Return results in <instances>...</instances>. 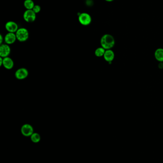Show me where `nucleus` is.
Instances as JSON below:
<instances>
[{
	"label": "nucleus",
	"mask_w": 163,
	"mask_h": 163,
	"mask_svg": "<svg viewBox=\"0 0 163 163\" xmlns=\"http://www.w3.org/2000/svg\"><path fill=\"white\" fill-rule=\"evenodd\" d=\"M32 10L36 14V13H39L41 11V6L38 5V4H36V5H35L34 6V8H33Z\"/></svg>",
	"instance_id": "obj_16"
},
{
	"label": "nucleus",
	"mask_w": 163,
	"mask_h": 163,
	"mask_svg": "<svg viewBox=\"0 0 163 163\" xmlns=\"http://www.w3.org/2000/svg\"><path fill=\"white\" fill-rule=\"evenodd\" d=\"M3 66L6 69L10 70L12 69L14 66L13 60L9 57L3 58Z\"/></svg>",
	"instance_id": "obj_10"
},
{
	"label": "nucleus",
	"mask_w": 163,
	"mask_h": 163,
	"mask_svg": "<svg viewBox=\"0 0 163 163\" xmlns=\"http://www.w3.org/2000/svg\"><path fill=\"white\" fill-rule=\"evenodd\" d=\"M3 58L0 57V66H3Z\"/></svg>",
	"instance_id": "obj_18"
},
{
	"label": "nucleus",
	"mask_w": 163,
	"mask_h": 163,
	"mask_svg": "<svg viewBox=\"0 0 163 163\" xmlns=\"http://www.w3.org/2000/svg\"><path fill=\"white\" fill-rule=\"evenodd\" d=\"M24 5L27 10H32L35 4L33 0H25Z\"/></svg>",
	"instance_id": "obj_13"
},
{
	"label": "nucleus",
	"mask_w": 163,
	"mask_h": 163,
	"mask_svg": "<svg viewBox=\"0 0 163 163\" xmlns=\"http://www.w3.org/2000/svg\"><path fill=\"white\" fill-rule=\"evenodd\" d=\"M16 40L17 38L16 33L13 32H8L4 37V41L5 42V43L8 45H12L15 43Z\"/></svg>",
	"instance_id": "obj_9"
},
{
	"label": "nucleus",
	"mask_w": 163,
	"mask_h": 163,
	"mask_svg": "<svg viewBox=\"0 0 163 163\" xmlns=\"http://www.w3.org/2000/svg\"><path fill=\"white\" fill-rule=\"evenodd\" d=\"M36 13L33 10H27L23 15V18L27 23H32L36 19Z\"/></svg>",
	"instance_id": "obj_4"
},
{
	"label": "nucleus",
	"mask_w": 163,
	"mask_h": 163,
	"mask_svg": "<svg viewBox=\"0 0 163 163\" xmlns=\"http://www.w3.org/2000/svg\"><path fill=\"white\" fill-rule=\"evenodd\" d=\"M155 57L156 60L160 62H163V49L158 48L155 52Z\"/></svg>",
	"instance_id": "obj_12"
},
{
	"label": "nucleus",
	"mask_w": 163,
	"mask_h": 163,
	"mask_svg": "<svg viewBox=\"0 0 163 163\" xmlns=\"http://www.w3.org/2000/svg\"><path fill=\"white\" fill-rule=\"evenodd\" d=\"M21 133L24 137H31L34 133V128L31 125L28 124H25L23 125L21 127Z\"/></svg>",
	"instance_id": "obj_5"
},
{
	"label": "nucleus",
	"mask_w": 163,
	"mask_h": 163,
	"mask_svg": "<svg viewBox=\"0 0 163 163\" xmlns=\"http://www.w3.org/2000/svg\"><path fill=\"white\" fill-rule=\"evenodd\" d=\"M17 40L20 42H24L27 40L29 38V32L27 29L25 28H19L16 32Z\"/></svg>",
	"instance_id": "obj_2"
},
{
	"label": "nucleus",
	"mask_w": 163,
	"mask_h": 163,
	"mask_svg": "<svg viewBox=\"0 0 163 163\" xmlns=\"http://www.w3.org/2000/svg\"><path fill=\"white\" fill-rule=\"evenodd\" d=\"M29 72L25 68H20L18 69L15 73V76L18 80H24L27 77Z\"/></svg>",
	"instance_id": "obj_6"
},
{
	"label": "nucleus",
	"mask_w": 163,
	"mask_h": 163,
	"mask_svg": "<svg viewBox=\"0 0 163 163\" xmlns=\"http://www.w3.org/2000/svg\"><path fill=\"white\" fill-rule=\"evenodd\" d=\"M11 53V48L9 45L6 43H3L0 46V57L5 58L8 57Z\"/></svg>",
	"instance_id": "obj_7"
},
{
	"label": "nucleus",
	"mask_w": 163,
	"mask_h": 163,
	"mask_svg": "<svg viewBox=\"0 0 163 163\" xmlns=\"http://www.w3.org/2000/svg\"><path fill=\"white\" fill-rule=\"evenodd\" d=\"M79 22L83 26H88L92 22V18L90 15L87 12L80 13L78 17Z\"/></svg>",
	"instance_id": "obj_3"
},
{
	"label": "nucleus",
	"mask_w": 163,
	"mask_h": 163,
	"mask_svg": "<svg viewBox=\"0 0 163 163\" xmlns=\"http://www.w3.org/2000/svg\"><path fill=\"white\" fill-rule=\"evenodd\" d=\"M105 51L106 50L104 49L103 47H99V48L96 49V50L95 51V55L98 57H103Z\"/></svg>",
	"instance_id": "obj_14"
},
{
	"label": "nucleus",
	"mask_w": 163,
	"mask_h": 163,
	"mask_svg": "<svg viewBox=\"0 0 163 163\" xmlns=\"http://www.w3.org/2000/svg\"><path fill=\"white\" fill-rule=\"evenodd\" d=\"M115 41L114 37L110 34L103 35L101 39V45L102 47L106 50L111 49L114 47Z\"/></svg>",
	"instance_id": "obj_1"
},
{
	"label": "nucleus",
	"mask_w": 163,
	"mask_h": 163,
	"mask_svg": "<svg viewBox=\"0 0 163 163\" xmlns=\"http://www.w3.org/2000/svg\"><path fill=\"white\" fill-rule=\"evenodd\" d=\"M4 38H3V35H0V45L3 44V41H4Z\"/></svg>",
	"instance_id": "obj_17"
},
{
	"label": "nucleus",
	"mask_w": 163,
	"mask_h": 163,
	"mask_svg": "<svg viewBox=\"0 0 163 163\" xmlns=\"http://www.w3.org/2000/svg\"><path fill=\"white\" fill-rule=\"evenodd\" d=\"M114 52L111 49L106 50L104 54L103 55L104 59L107 62H111L114 58Z\"/></svg>",
	"instance_id": "obj_11"
},
{
	"label": "nucleus",
	"mask_w": 163,
	"mask_h": 163,
	"mask_svg": "<svg viewBox=\"0 0 163 163\" xmlns=\"http://www.w3.org/2000/svg\"><path fill=\"white\" fill-rule=\"evenodd\" d=\"M86 1H90V0H86Z\"/></svg>",
	"instance_id": "obj_20"
},
{
	"label": "nucleus",
	"mask_w": 163,
	"mask_h": 163,
	"mask_svg": "<svg viewBox=\"0 0 163 163\" xmlns=\"http://www.w3.org/2000/svg\"><path fill=\"white\" fill-rule=\"evenodd\" d=\"M5 29L8 32L16 33L18 30V24L13 21H8L5 25Z\"/></svg>",
	"instance_id": "obj_8"
},
{
	"label": "nucleus",
	"mask_w": 163,
	"mask_h": 163,
	"mask_svg": "<svg viewBox=\"0 0 163 163\" xmlns=\"http://www.w3.org/2000/svg\"><path fill=\"white\" fill-rule=\"evenodd\" d=\"M31 139L33 142L35 143H38L40 141L41 137L39 134L34 133L31 136Z\"/></svg>",
	"instance_id": "obj_15"
},
{
	"label": "nucleus",
	"mask_w": 163,
	"mask_h": 163,
	"mask_svg": "<svg viewBox=\"0 0 163 163\" xmlns=\"http://www.w3.org/2000/svg\"><path fill=\"white\" fill-rule=\"evenodd\" d=\"M105 1H107V2H112V1H113L114 0H105Z\"/></svg>",
	"instance_id": "obj_19"
}]
</instances>
